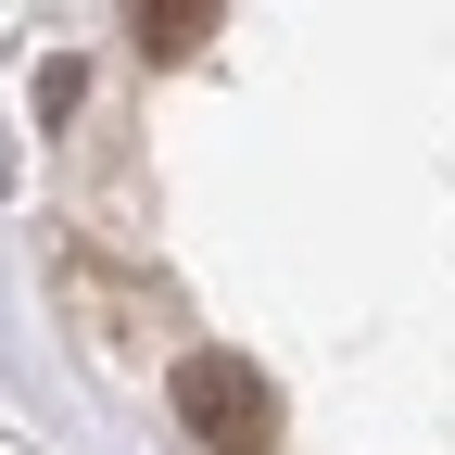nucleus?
I'll return each instance as SVG.
<instances>
[{
	"label": "nucleus",
	"mask_w": 455,
	"mask_h": 455,
	"mask_svg": "<svg viewBox=\"0 0 455 455\" xmlns=\"http://www.w3.org/2000/svg\"><path fill=\"white\" fill-rule=\"evenodd\" d=\"M178 430L215 443V455H266V443H278L266 367H241V355H178Z\"/></svg>",
	"instance_id": "nucleus-1"
},
{
	"label": "nucleus",
	"mask_w": 455,
	"mask_h": 455,
	"mask_svg": "<svg viewBox=\"0 0 455 455\" xmlns=\"http://www.w3.org/2000/svg\"><path fill=\"white\" fill-rule=\"evenodd\" d=\"M228 13H215V0H140V51H152V64H178V51H203Z\"/></svg>",
	"instance_id": "nucleus-2"
}]
</instances>
